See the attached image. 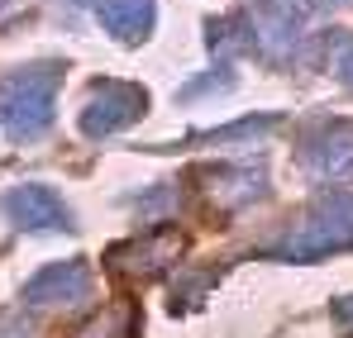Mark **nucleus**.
Masks as SVG:
<instances>
[{
    "mask_svg": "<svg viewBox=\"0 0 353 338\" xmlns=\"http://www.w3.org/2000/svg\"><path fill=\"white\" fill-rule=\"evenodd\" d=\"M58 81H62V62L19 67L0 81V129L14 143H29V138L48 134L53 105H58Z\"/></svg>",
    "mask_w": 353,
    "mask_h": 338,
    "instance_id": "nucleus-1",
    "label": "nucleus"
},
{
    "mask_svg": "<svg viewBox=\"0 0 353 338\" xmlns=\"http://www.w3.org/2000/svg\"><path fill=\"white\" fill-rule=\"evenodd\" d=\"M344 248H353V196H330V200L315 205L310 220H301L268 253L282 257V262H320V257L344 253Z\"/></svg>",
    "mask_w": 353,
    "mask_h": 338,
    "instance_id": "nucleus-2",
    "label": "nucleus"
},
{
    "mask_svg": "<svg viewBox=\"0 0 353 338\" xmlns=\"http://www.w3.org/2000/svg\"><path fill=\"white\" fill-rule=\"evenodd\" d=\"M148 114V91L134 81H96L86 105H81V134L86 138H110L129 129L134 119Z\"/></svg>",
    "mask_w": 353,
    "mask_h": 338,
    "instance_id": "nucleus-3",
    "label": "nucleus"
},
{
    "mask_svg": "<svg viewBox=\"0 0 353 338\" xmlns=\"http://www.w3.org/2000/svg\"><path fill=\"white\" fill-rule=\"evenodd\" d=\"M301 167L315 181H353V124L349 119L320 124L301 148Z\"/></svg>",
    "mask_w": 353,
    "mask_h": 338,
    "instance_id": "nucleus-4",
    "label": "nucleus"
},
{
    "mask_svg": "<svg viewBox=\"0 0 353 338\" xmlns=\"http://www.w3.org/2000/svg\"><path fill=\"white\" fill-rule=\"evenodd\" d=\"M5 220L24 233H67L72 229V210L62 205V196L53 186H14L5 196Z\"/></svg>",
    "mask_w": 353,
    "mask_h": 338,
    "instance_id": "nucleus-5",
    "label": "nucleus"
},
{
    "mask_svg": "<svg viewBox=\"0 0 353 338\" xmlns=\"http://www.w3.org/2000/svg\"><path fill=\"white\" fill-rule=\"evenodd\" d=\"M181 229L176 224H158L148 238H134V243H119L110 253V267L119 277H158L176 253H181Z\"/></svg>",
    "mask_w": 353,
    "mask_h": 338,
    "instance_id": "nucleus-6",
    "label": "nucleus"
},
{
    "mask_svg": "<svg viewBox=\"0 0 353 338\" xmlns=\"http://www.w3.org/2000/svg\"><path fill=\"white\" fill-rule=\"evenodd\" d=\"M91 291V272L86 262H53L43 272H34L24 286V300L29 305H67V300H81Z\"/></svg>",
    "mask_w": 353,
    "mask_h": 338,
    "instance_id": "nucleus-7",
    "label": "nucleus"
},
{
    "mask_svg": "<svg viewBox=\"0 0 353 338\" xmlns=\"http://www.w3.org/2000/svg\"><path fill=\"white\" fill-rule=\"evenodd\" d=\"M105 34H115L119 43H143L153 34V0H101L96 5Z\"/></svg>",
    "mask_w": 353,
    "mask_h": 338,
    "instance_id": "nucleus-8",
    "label": "nucleus"
},
{
    "mask_svg": "<svg viewBox=\"0 0 353 338\" xmlns=\"http://www.w3.org/2000/svg\"><path fill=\"white\" fill-rule=\"evenodd\" d=\"M301 34H305V19H301V10H263L258 14V48L272 57V62H287L296 53V43H301Z\"/></svg>",
    "mask_w": 353,
    "mask_h": 338,
    "instance_id": "nucleus-9",
    "label": "nucleus"
},
{
    "mask_svg": "<svg viewBox=\"0 0 353 338\" xmlns=\"http://www.w3.org/2000/svg\"><path fill=\"white\" fill-rule=\"evenodd\" d=\"M215 176V191L225 196V205H243V200H258L263 191H268V171L258 167H220V171H210Z\"/></svg>",
    "mask_w": 353,
    "mask_h": 338,
    "instance_id": "nucleus-10",
    "label": "nucleus"
},
{
    "mask_svg": "<svg viewBox=\"0 0 353 338\" xmlns=\"http://www.w3.org/2000/svg\"><path fill=\"white\" fill-rule=\"evenodd\" d=\"M205 48H210L215 62L230 67V57L243 48V29H239V19H210V24H205Z\"/></svg>",
    "mask_w": 353,
    "mask_h": 338,
    "instance_id": "nucleus-11",
    "label": "nucleus"
},
{
    "mask_svg": "<svg viewBox=\"0 0 353 338\" xmlns=\"http://www.w3.org/2000/svg\"><path fill=\"white\" fill-rule=\"evenodd\" d=\"M230 86H234V72L215 67L210 76H196V81H186V86H181V101H196V96H205V91H230Z\"/></svg>",
    "mask_w": 353,
    "mask_h": 338,
    "instance_id": "nucleus-12",
    "label": "nucleus"
},
{
    "mask_svg": "<svg viewBox=\"0 0 353 338\" xmlns=\"http://www.w3.org/2000/svg\"><path fill=\"white\" fill-rule=\"evenodd\" d=\"M124 334H129V319L124 315H101V319H91L77 338H124Z\"/></svg>",
    "mask_w": 353,
    "mask_h": 338,
    "instance_id": "nucleus-13",
    "label": "nucleus"
},
{
    "mask_svg": "<svg viewBox=\"0 0 353 338\" xmlns=\"http://www.w3.org/2000/svg\"><path fill=\"white\" fill-rule=\"evenodd\" d=\"M139 205H143V215H153V220H168V210L176 205V191H172V186H158V191H153V196H143Z\"/></svg>",
    "mask_w": 353,
    "mask_h": 338,
    "instance_id": "nucleus-14",
    "label": "nucleus"
},
{
    "mask_svg": "<svg viewBox=\"0 0 353 338\" xmlns=\"http://www.w3.org/2000/svg\"><path fill=\"white\" fill-rule=\"evenodd\" d=\"M334 76L353 91V39H334Z\"/></svg>",
    "mask_w": 353,
    "mask_h": 338,
    "instance_id": "nucleus-15",
    "label": "nucleus"
},
{
    "mask_svg": "<svg viewBox=\"0 0 353 338\" xmlns=\"http://www.w3.org/2000/svg\"><path fill=\"white\" fill-rule=\"evenodd\" d=\"M334 324H339V329H353V295L334 300Z\"/></svg>",
    "mask_w": 353,
    "mask_h": 338,
    "instance_id": "nucleus-16",
    "label": "nucleus"
},
{
    "mask_svg": "<svg viewBox=\"0 0 353 338\" xmlns=\"http://www.w3.org/2000/svg\"><path fill=\"white\" fill-rule=\"evenodd\" d=\"M320 10H334V5H353V0H315Z\"/></svg>",
    "mask_w": 353,
    "mask_h": 338,
    "instance_id": "nucleus-17",
    "label": "nucleus"
}]
</instances>
